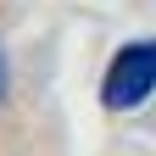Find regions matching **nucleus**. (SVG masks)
<instances>
[{"label":"nucleus","instance_id":"f03ea898","mask_svg":"<svg viewBox=\"0 0 156 156\" xmlns=\"http://www.w3.org/2000/svg\"><path fill=\"white\" fill-rule=\"evenodd\" d=\"M0 101H6V56H0Z\"/></svg>","mask_w":156,"mask_h":156},{"label":"nucleus","instance_id":"f257e3e1","mask_svg":"<svg viewBox=\"0 0 156 156\" xmlns=\"http://www.w3.org/2000/svg\"><path fill=\"white\" fill-rule=\"evenodd\" d=\"M151 95H156V39H134L112 56L101 101H106V112H134Z\"/></svg>","mask_w":156,"mask_h":156}]
</instances>
